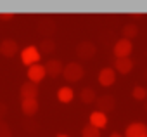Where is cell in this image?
I'll use <instances>...</instances> for the list:
<instances>
[{"instance_id":"obj_16","label":"cell","mask_w":147,"mask_h":137,"mask_svg":"<svg viewBox=\"0 0 147 137\" xmlns=\"http://www.w3.org/2000/svg\"><path fill=\"white\" fill-rule=\"evenodd\" d=\"M73 99H75V90H73L69 85L59 87V90H57V101H59V102L67 104V102H71Z\"/></svg>"},{"instance_id":"obj_14","label":"cell","mask_w":147,"mask_h":137,"mask_svg":"<svg viewBox=\"0 0 147 137\" xmlns=\"http://www.w3.org/2000/svg\"><path fill=\"white\" fill-rule=\"evenodd\" d=\"M133 70V59L131 57H123V59H114V71L121 75H128Z\"/></svg>"},{"instance_id":"obj_7","label":"cell","mask_w":147,"mask_h":137,"mask_svg":"<svg viewBox=\"0 0 147 137\" xmlns=\"http://www.w3.org/2000/svg\"><path fill=\"white\" fill-rule=\"evenodd\" d=\"M116 71H114V68H111V66H106V68H102V70L99 71V77H97V80H99V83L102 85V87H111L113 83H116Z\"/></svg>"},{"instance_id":"obj_29","label":"cell","mask_w":147,"mask_h":137,"mask_svg":"<svg viewBox=\"0 0 147 137\" xmlns=\"http://www.w3.org/2000/svg\"><path fill=\"white\" fill-rule=\"evenodd\" d=\"M145 78H147V70H145Z\"/></svg>"},{"instance_id":"obj_11","label":"cell","mask_w":147,"mask_h":137,"mask_svg":"<svg viewBox=\"0 0 147 137\" xmlns=\"http://www.w3.org/2000/svg\"><path fill=\"white\" fill-rule=\"evenodd\" d=\"M95 102H97V109L102 111V113H106V115L116 108V99H114L113 96H109V94H104V96L97 97Z\"/></svg>"},{"instance_id":"obj_1","label":"cell","mask_w":147,"mask_h":137,"mask_svg":"<svg viewBox=\"0 0 147 137\" xmlns=\"http://www.w3.org/2000/svg\"><path fill=\"white\" fill-rule=\"evenodd\" d=\"M62 77H64V80L66 82H69V83H76V82H80L83 77H85V68L80 64V62H67V64H64V70H62Z\"/></svg>"},{"instance_id":"obj_5","label":"cell","mask_w":147,"mask_h":137,"mask_svg":"<svg viewBox=\"0 0 147 137\" xmlns=\"http://www.w3.org/2000/svg\"><path fill=\"white\" fill-rule=\"evenodd\" d=\"M95 54H97V47H95L94 42L83 40V42H80V43L76 45V56H78L80 59H83V61L92 59Z\"/></svg>"},{"instance_id":"obj_2","label":"cell","mask_w":147,"mask_h":137,"mask_svg":"<svg viewBox=\"0 0 147 137\" xmlns=\"http://www.w3.org/2000/svg\"><path fill=\"white\" fill-rule=\"evenodd\" d=\"M40 59H42V54H40V50H38L36 45H26V47L21 50V62H23L26 68H30V66H33V64H36V62H40Z\"/></svg>"},{"instance_id":"obj_21","label":"cell","mask_w":147,"mask_h":137,"mask_svg":"<svg viewBox=\"0 0 147 137\" xmlns=\"http://www.w3.org/2000/svg\"><path fill=\"white\" fill-rule=\"evenodd\" d=\"M82 137H100V130L92 127L90 123H87L83 128H82Z\"/></svg>"},{"instance_id":"obj_3","label":"cell","mask_w":147,"mask_h":137,"mask_svg":"<svg viewBox=\"0 0 147 137\" xmlns=\"http://www.w3.org/2000/svg\"><path fill=\"white\" fill-rule=\"evenodd\" d=\"M36 30H38L40 35L50 37V35L55 33V30H57V23H55V19H54L52 16H42V18L38 19V23H36Z\"/></svg>"},{"instance_id":"obj_27","label":"cell","mask_w":147,"mask_h":137,"mask_svg":"<svg viewBox=\"0 0 147 137\" xmlns=\"http://www.w3.org/2000/svg\"><path fill=\"white\" fill-rule=\"evenodd\" d=\"M55 137H69L67 134H59V135H55Z\"/></svg>"},{"instance_id":"obj_30","label":"cell","mask_w":147,"mask_h":137,"mask_svg":"<svg viewBox=\"0 0 147 137\" xmlns=\"http://www.w3.org/2000/svg\"><path fill=\"white\" fill-rule=\"evenodd\" d=\"M0 123H2V120H0Z\"/></svg>"},{"instance_id":"obj_25","label":"cell","mask_w":147,"mask_h":137,"mask_svg":"<svg viewBox=\"0 0 147 137\" xmlns=\"http://www.w3.org/2000/svg\"><path fill=\"white\" fill-rule=\"evenodd\" d=\"M131 18H137V19H140V18H142V12H131Z\"/></svg>"},{"instance_id":"obj_22","label":"cell","mask_w":147,"mask_h":137,"mask_svg":"<svg viewBox=\"0 0 147 137\" xmlns=\"http://www.w3.org/2000/svg\"><path fill=\"white\" fill-rule=\"evenodd\" d=\"M0 137H12V130L5 121L0 123Z\"/></svg>"},{"instance_id":"obj_28","label":"cell","mask_w":147,"mask_h":137,"mask_svg":"<svg viewBox=\"0 0 147 137\" xmlns=\"http://www.w3.org/2000/svg\"><path fill=\"white\" fill-rule=\"evenodd\" d=\"M144 109H145V113H147V99H145V104H144Z\"/></svg>"},{"instance_id":"obj_10","label":"cell","mask_w":147,"mask_h":137,"mask_svg":"<svg viewBox=\"0 0 147 137\" xmlns=\"http://www.w3.org/2000/svg\"><path fill=\"white\" fill-rule=\"evenodd\" d=\"M19 47H18V42L12 40V38H5L0 42V54L4 57H14L18 54Z\"/></svg>"},{"instance_id":"obj_13","label":"cell","mask_w":147,"mask_h":137,"mask_svg":"<svg viewBox=\"0 0 147 137\" xmlns=\"http://www.w3.org/2000/svg\"><path fill=\"white\" fill-rule=\"evenodd\" d=\"M88 123H90L92 127L102 130V128L107 125V115L102 113V111H99V109H95V111L90 113V116H88Z\"/></svg>"},{"instance_id":"obj_12","label":"cell","mask_w":147,"mask_h":137,"mask_svg":"<svg viewBox=\"0 0 147 137\" xmlns=\"http://www.w3.org/2000/svg\"><path fill=\"white\" fill-rule=\"evenodd\" d=\"M19 96H21V101L23 99H36L38 97V85L26 80L19 89Z\"/></svg>"},{"instance_id":"obj_9","label":"cell","mask_w":147,"mask_h":137,"mask_svg":"<svg viewBox=\"0 0 147 137\" xmlns=\"http://www.w3.org/2000/svg\"><path fill=\"white\" fill-rule=\"evenodd\" d=\"M43 66H45L47 77H52V78H57L59 75H62V70H64V64L59 59H49Z\"/></svg>"},{"instance_id":"obj_17","label":"cell","mask_w":147,"mask_h":137,"mask_svg":"<svg viewBox=\"0 0 147 137\" xmlns=\"http://www.w3.org/2000/svg\"><path fill=\"white\" fill-rule=\"evenodd\" d=\"M80 99H82V102H85V104H92V102L97 101V92H95L92 87H85V89H82V92H80Z\"/></svg>"},{"instance_id":"obj_6","label":"cell","mask_w":147,"mask_h":137,"mask_svg":"<svg viewBox=\"0 0 147 137\" xmlns=\"http://www.w3.org/2000/svg\"><path fill=\"white\" fill-rule=\"evenodd\" d=\"M26 77H28V82H33V83L38 85V83L47 77V73H45V66H43L42 62H36V64L30 66L28 71H26Z\"/></svg>"},{"instance_id":"obj_26","label":"cell","mask_w":147,"mask_h":137,"mask_svg":"<svg viewBox=\"0 0 147 137\" xmlns=\"http://www.w3.org/2000/svg\"><path fill=\"white\" fill-rule=\"evenodd\" d=\"M109 137H125V135H121V134H119V132H114V134H111V135H109Z\"/></svg>"},{"instance_id":"obj_4","label":"cell","mask_w":147,"mask_h":137,"mask_svg":"<svg viewBox=\"0 0 147 137\" xmlns=\"http://www.w3.org/2000/svg\"><path fill=\"white\" fill-rule=\"evenodd\" d=\"M131 52H133V43H131V40H126V38H119L113 47V54L116 59L130 57Z\"/></svg>"},{"instance_id":"obj_15","label":"cell","mask_w":147,"mask_h":137,"mask_svg":"<svg viewBox=\"0 0 147 137\" xmlns=\"http://www.w3.org/2000/svg\"><path fill=\"white\" fill-rule=\"evenodd\" d=\"M21 111H23V115L28 116V118L35 116L36 111H38V101H36V99H23V101H21Z\"/></svg>"},{"instance_id":"obj_24","label":"cell","mask_w":147,"mask_h":137,"mask_svg":"<svg viewBox=\"0 0 147 137\" xmlns=\"http://www.w3.org/2000/svg\"><path fill=\"white\" fill-rule=\"evenodd\" d=\"M5 113H7V106H5L4 102H0V118L5 116Z\"/></svg>"},{"instance_id":"obj_20","label":"cell","mask_w":147,"mask_h":137,"mask_svg":"<svg viewBox=\"0 0 147 137\" xmlns=\"http://www.w3.org/2000/svg\"><path fill=\"white\" fill-rule=\"evenodd\" d=\"M131 96H133V99H137V101H145V99H147V89L142 87V85H135V87L131 89Z\"/></svg>"},{"instance_id":"obj_23","label":"cell","mask_w":147,"mask_h":137,"mask_svg":"<svg viewBox=\"0 0 147 137\" xmlns=\"http://www.w3.org/2000/svg\"><path fill=\"white\" fill-rule=\"evenodd\" d=\"M14 19V12H0V21H9Z\"/></svg>"},{"instance_id":"obj_8","label":"cell","mask_w":147,"mask_h":137,"mask_svg":"<svg viewBox=\"0 0 147 137\" xmlns=\"http://www.w3.org/2000/svg\"><path fill=\"white\" fill-rule=\"evenodd\" d=\"M125 137H147V125L142 121H133L125 128Z\"/></svg>"},{"instance_id":"obj_18","label":"cell","mask_w":147,"mask_h":137,"mask_svg":"<svg viewBox=\"0 0 147 137\" xmlns=\"http://www.w3.org/2000/svg\"><path fill=\"white\" fill-rule=\"evenodd\" d=\"M121 38H126V40H131V38H135L137 35H138V26L135 24V23H128V24H125L123 28H121Z\"/></svg>"},{"instance_id":"obj_19","label":"cell","mask_w":147,"mask_h":137,"mask_svg":"<svg viewBox=\"0 0 147 137\" xmlns=\"http://www.w3.org/2000/svg\"><path fill=\"white\" fill-rule=\"evenodd\" d=\"M38 50H40V54H52L55 50V42L52 38H43L38 45Z\"/></svg>"}]
</instances>
